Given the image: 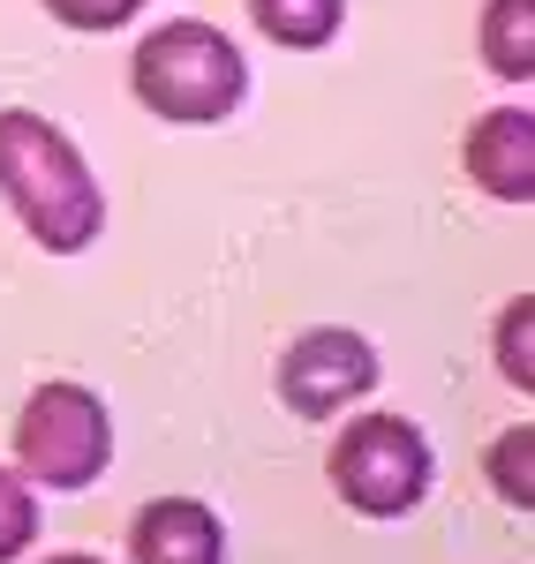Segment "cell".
<instances>
[{
	"label": "cell",
	"instance_id": "6da1fadb",
	"mask_svg": "<svg viewBox=\"0 0 535 564\" xmlns=\"http://www.w3.org/2000/svg\"><path fill=\"white\" fill-rule=\"evenodd\" d=\"M0 196L15 204L23 234L53 257L90 249L98 226H106V196L90 181L84 151L45 113H23V106H0Z\"/></svg>",
	"mask_w": 535,
	"mask_h": 564
},
{
	"label": "cell",
	"instance_id": "7a4b0ae2",
	"mask_svg": "<svg viewBox=\"0 0 535 564\" xmlns=\"http://www.w3.org/2000/svg\"><path fill=\"white\" fill-rule=\"evenodd\" d=\"M129 84L159 121L204 129V121H226V113L242 106L249 61H242V45L226 39V31H212V23H159L151 39L136 45Z\"/></svg>",
	"mask_w": 535,
	"mask_h": 564
},
{
	"label": "cell",
	"instance_id": "3957f363",
	"mask_svg": "<svg viewBox=\"0 0 535 564\" xmlns=\"http://www.w3.org/2000/svg\"><path fill=\"white\" fill-rule=\"evenodd\" d=\"M114 459V422L84 384H39L15 414V467L45 489H90Z\"/></svg>",
	"mask_w": 535,
	"mask_h": 564
},
{
	"label": "cell",
	"instance_id": "277c9868",
	"mask_svg": "<svg viewBox=\"0 0 535 564\" xmlns=\"http://www.w3.org/2000/svg\"><path fill=\"white\" fill-rule=\"evenodd\" d=\"M332 481L362 520H407L430 497V444L400 414H362L332 444Z\"/></svg>",
	"mask_w": 535,
	"mask_h": 564
},
{
	"label": "cell",
	"instance_id": "5b68a950",
	"mask_svg": "<svg viewBox=\"0 0 535 564\" xmlns=\"http://www.w3.org/2000/svg\"><path fill=\"white\" fill-rule=\"evenodd\" d=\"M362 391H377V354H370L362 332H310V339H295L287 361H279V399L302 422H332Z\"/></svg>",
	"mask_w": 535,
	"mask_h": 564
},
{
	"label": "cell",
	"instance_id": "8992f818",
	"mask_svg": "<svg viewBox=\"0 0 535 564\" xmlns=\"http://www.w3.org/2000/svg\"><path fill=\"white\" fill-rule=\"evenodd\" d=\"M468 174L491 188L497 204H528L535 196V121L528 106H497L468 129Z\"/></svg>",
	"mask_w": 535,
	"mask_h": 564
},
{
	"label": "cell",
	"instance_id": "52a82bcc",
	"mask_svg": "<svg viewBox=\"0 0 535 564\" xmlns=\"http://www.w3.org/2000/svg\"><path fill=\"white\" fill-rule=\"evenodd\" d=\"M129 557L136 564H226V534H220V520H212V505H196V497H159V505L136 512Z\"/></svg>",
	"mask_w": 535,
	"mask_h": 564
},
{
	"label": "cell",
	"instance_id": "ba28073f",
	"mask_svg": "<svg viewBox=\"0 0 535 564\" xmlns=\"http://www.w3.org/2000/svg\"><path fill=\"white\" fill-rule=\"evenodd\" d=\"M249 15H257V31H265L271 45L317 53V45L340 39V23H347V0H249Z\"/></svg>",
	"mask_w": 535,
	"mask_h": 564
},
{
	"label": "cell",
	"instance_id": "9c48e42d",
	"mask_svg": "<svg viewBox=\"0 0 535 564\" xmlns=\"http://www.w3.org/2000/svg\"><path fill=\"white\" fill-rule=\"evenodd\" d=\"M483 61L505 84L535 76V0H491L483 8Z\"/></svg>",
	"mask_w": 535,
	"mask_h": 564
},
{
	"label": "cell",
	"instance_id": "30bf717a",
	"mask_svg": "<svg viewBox=\"0 0 535 564\" xmlns=\"http://www.w3.org/2000/svg\"><path fill=\"white\" fill-rule=\"evenodd\" d=\"M31 542H39V505H31L23 475H8V467H0V564H15Z\"/></svg>",
	"mask_w": 535,
	"mask_h": 564
},
{
	"label": "cell",
	"instance_id": "8fae6325",
	"mask_svg": "<svg viewBox=\"0 0 535 564\" xmlns=\"http://www.w3.org/2000/svg\"><path fill=\"white\" fill-rule=\"evenodd\" d=\"M528 444L535 430H505L491 444V481L505 489V505H535V475H528Z\"/></svg>",
	"mask_w": 535,
	"mask_h": 564
},
{
	"label": "cell",
	"instance_id": "7c38bea8",
	"mask_svg": "<svg viewBox=\"0 0 535 564\" xmlns=\"http://www.w3.org/2000/svg\"><path fill=\"white\" fill-rule=\"evenodd\" d=\"M528 316H535V302H528V294H521V302H513L505 316H497V369H505V377H513L521 391L535 384V361H528Z\"/></svg>",
	"mask_w": 535,
	"mask_h": 564
},
{
	"label": "cell",
	"instance_id": "4fadbf2b",
	"mask_svg": "<svg viewBox=\"0 0 535 564\" xmlns=\"http://www.w3.org/2000/svg\"><path fill=\"white\" fill-rule=\"evenodd\" d=\"M53 8V23H68V31H114V23H129L143 0H45Z\"/></svg>",
	"mask_w": 535,
	"mask_h": 564
},
{
	"label": "cell",
	"instance_id": "5bb4252c",
	"mask_svg": "<svg viewBox=\"0 0 535 564\" xmlns=\"http://www.w3.org/2000/svg\"><path fill=\"white\" fill-rule=\"evenodd\" d=\"M53 564H98V557H53Z\"/></svg>",
	"mask_w": 535,
	"mask_h": 564
}]
</instances>
